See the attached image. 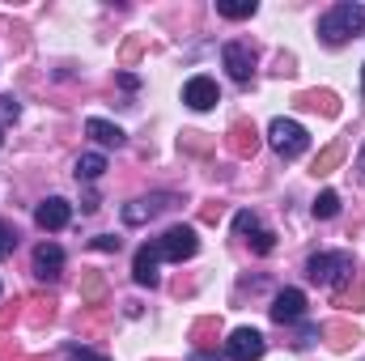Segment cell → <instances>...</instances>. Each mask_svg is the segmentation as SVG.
Returning <instances> with one entry per match:
<instances>
[{
  "instance_id": "obj_1",
  "label": "cell",
  "mask_w": 365,
  "mask_h": 361,
  "mask_svg": "<svg viewBox=\"0 0 365 361\" xmlns=\"http://www.w3.org/2000/svg\"><path fill=\"white\" fill-rule=\"evenodd\" d=\"M361 34H365V4H357V0H340L319 17V39L327 47H344L349 39H361Z\"/></svg>"
},
{
  "instance_id": "obj_2",
  "label": "cell",
  "mask_w": 365,
  "mask_h": 361,
  "mask_svg": "<svg viewBox=\"0 0 365 361\" xmlns=\"http://www.w3.org/2000/svg\"><path fill=\"white\" fill-rule=\"evenodd\" d=\"M353 272H357V260H353L349 251H319V255H310V264H306V276H310L314 285H344Z\"/></svg>"
},
{
  "instance_id": "obj_3",
  "label": "cell",
  "mask_w": 365,
  "mask_h": 361,
  "mask_svg": "<svg viewBox=\"0 0 365 361\" xmlns=\"http://www.w3.org/2000/svg\"><path fill=\"white\" fill-rule=\"evenodd\" d=\"M268 141H272V149L284 162H293V158H302L310 149V132L297 119H284V115H276L272 123H268Z\"/></svg>"
},
{
  "instance_id": "obj_4",
  "label": "cell",
  "mask_w": 365,
  "mask_h": 361,
  "mask_svg": "<svg viewBox=\"0 0 365 361\" xmlns=\"http://www.w3.org/2000/svg\"><path fill=\"white\" fill-rule=\"evenodd\" d=\"M195 251H200V238H195V230H191V225H170V230L158 238V255H162V260L182 264V260H191Z\"/></svg>"
},
{
  "instance_id": "obj_5",
  "label": "cell",
  "mask_w": 365,
  "mask_h": 361,
  "mask_svg": "<svg viewBox=\"0 0 365 361\" xmlns=\"http://www.w3.org/2000/svg\"><path fill=\"white\" fill-rule=\"evenodd\" d=\"M221 60H225V68H230V77H234L238 86H247V81L255 77V51H251L247 43H225V47H221Z\"/></svg>"
},
{
  "instance_id": "obj_6",
  "label": "cell",
  "mask_w": 365,
  "mask_h": 361,
  "mask_svg": "<svg viewBox=\"0 0 365 361\" xmlns=\"http://www.w3.org/2000/svg\"><path fill=\"white\" fill-rule=\"evenodd\" d=\"M225 353L234 361H259L264 357V336H259L255 327H238V332H230Z\"/></svg>"
},
{
  "instance_id": "obj_7",
  "label": "cell",
  "mask_w": 365,
  "mask_h": 361,
  "mask_svg": "<svg viewBox=\"0 0 365 361\" xmlns=\"http://www.w3.org/2000/svg\"><path fill=\"white\" fill-rule=\"evenodd\" d=\"M182 102L191 106V111H212L217 102H221V90H217V81L212 77H191L187 86H182Z\"/></svg>"
},
{
  "instance_id": "obj_8",
  "label": "cell",
  "mask_w": 365,
  "mask_h": 361,
  "mask_svg": "<svg viewBox=\"0 0 365 361\" xmlns=\"http://www.w3.org/2000/svg\"><path fill=\"white\" fill-rule=\"evenodd\" d=\"M170 204H175V195H170V191H158V195L132 200V204H123V221H128V225H140V221L158 217V213H162V208H170Z\"/></svg>"
},
{
  "instance_id": "obj_9",
  "label": "cell",
  "mask_w": 365,
  "mask_h": 361,
  "mask_svg": "<svg viewBox=\"0 0 365 361\" xmlns=\"http://www.w3.org/2000/svg\"><path fill=\"white\" fill-rule=\"evenodd\" d=\"M34 221H38V230H64L73 221V204L60 200V195H51V200H43L34 208Z\"/></svg>"
},
{
  "instance_id": "obj_10",
  "label": "cell",
  "mask_w": 365,
  "mask_h": 361,
  "mask_svg": "<svg viewBox=\"0 0 365 361\" xmlns=\"http://www.w3.org/2000/svg\"><path fill=\"white\" fill-rule=\"evenodd\" d=\"M306 315V293L302 289H280L272 302V319L276 323H297Z\"/></svg>"
},
{
  "instance_id": "obj_11",
  "label": "cell",
  "mask_w": 365,
  "mask_h": 361,
  "mask_svg": "<svg viewBox=\"0 0 365 361\" xmlns=\"http://www.w3.org/2000/svg\"><path fill=\"white\" fill-rule=\"evenodd\" d=\"M64 272V251L56 243H38L34 247V276L38 280H56Z\"/></svg>"
},
{
  "instance_id": "obj_12",
  "label": "cell",
  "mask_w": 365,
  "mask_h": 361,
  "mask_svg": "<svg viewBox=\"0 0 365 361\" xmlns=\"http://www.w3.org/2000/svg\"><path fill=\"white\" fill-rule=\"evenodd\" d=\"M158 264H162V255H158V243L153 247H140L136 251V260H132V276H136V285H158Z\"/></svg>"
},
{
  "instance_id": "obj_13",
  "label": "cell",
  "mask_w": 365,
  "mask_h": 361,
  "mask_svg": "<svg viewBox=\"0 0 365 361\" xmlns=\"http://www.w3.org/2000/svg\"><path fill=\"white\" fill-rule=\"evenodd\" d=\"M86 132H90L98 145H106V149H110V145H115V149L123 145V128H119V123H106V119H98V115L86 119Z\"/></svg>"
},
{
  "instance_id": "obj_14",
  "label": "cell",
  "mask_w": 365,
  "mask_h": 361,
  "mask_svg": "<svg viewBox=\"0 0 365 361\" xmlns=\"http://www.w3.org/2000/svg\"><path fill=\"white\" fill-rule=\"evenodd\" d=\"M255 0H217V13L230 17V21H242V17H255Z\"/></svg>"
},
{
  "instance_id": "obj_15",
  "label": "cell",
  "mask_w": 365,
  "mask_h": 361,
  "mask_svg": "<svg viewBox=\"0 0 365 361\" xmlns=\"http://www.w3.org/2000/svg\"><path fill=\"white\" fill-rule=\"evenodd\" d=\"M102 171H106L102 153H81L77 158V179H102Z\"/></svg>"
},
{
  "instance_id": "obj_16",
  "label": "cell",
  "mask_w": 365,
  "mask_h": 361,
  "mask_svg": "<svg viewBox=\"0 0 365 361\" xmlns=\"http://www.w3.org/2000/svg\"><path fill=\"white\" fill-rule=\"evenodd\" d=\"M336 213H340V195H336V191H323V195L314 200V217H319V221H331Z\"/></svg>"
},
{
  "instance_id": "obj_17",
  "label": "cell",
  "mask_w": 365,
  "mask_h": 361,
  "mask_svg": "<svg viewBox=\"0 0 365 361\" xmlns=\"http://www.w3.org/2000/svg\"><path fill=\"white\" fill-rule=\"evenodd\" d=\"M13 251H17V230H13L9 221H0V260L13 255Z\"/></svg>"
},
{
  "instance_id": "obj_18",
  "label": "cell",
  "mask_w": 365,
  "mask_h": 361,
  "mask_svg": "<svg viewBox=\"0 0 365 361\" xmlns=\"http://www.w3.org/2000/svg\"><path fill=\"white\" fill-rule=\"evenodd\" d=\"M272 238H276L272 230H255V234H251V247H255L259 255H268V251H272V247H276Z\"/></svg>"
},
{
  "instance_id": "obj_19",
  "label": "cell",
  "mask_w": 365,
  "mask_h": 361,
  "mask_svg": "<svg viewBox=\"0 0 365 361\" xmlns=\"http://www.w3.org/2000/svg\"><path fill=\"white\" fill-rule=\"evenodd\" d=\"M234 230H238V234H255V230H259V217H255V213H238V217H234Z\"/></svg>"
},
{
  "instance_id": "obj_20",
  "label": "cell",
  "mask_w": 365,
  "mask_h": 361,
  "mask_svg": "<svg viewBox=\"0 0 365 361\" xmlns=\"http://www.w3.org/2000/svg\"><path fill=\"white\" fill-rule=\"evenodd\" d=\"M21 115V106H17V98H0V123H13Z\"/></svg>"
},
{
  "instance_id": "obj_21",
  "label": "cell",
  "mask_w": 365,
  "mask_h": 361,
  "mask_svg": "<svg viewBox=\"0 0 365 361\" xmlns=\"http://www.w3.org/2000/svg\"><path fill=\"white\" fill-rule=\"evenodd\" d=\"M93 247H98V251H119V238H110V234H98V238H93Z\"/></svg>"
},
{
  "instance_id": "obj_22",
  "label": "cell",
  "mask_w": 365,
  "mask_h": 361,
  "mask_svg": "<svg viewBox=\"0 0 365 361\" xmlns=\"http://www.w3.org/2000/svg\"><path fill=\"white\" fill-rule=\"evenodd\" d=\"M73 361H106V357H98V353H86V349H73Z\"/></svg>"
},
{
  "instance_id": "obj_23",
  "label": "cell",
  "mask_w": 365,
  "mask_h": 361,
  "mask_svg": "<svg viewBox=\"0 0 365 361\" xmlns=\"http://www.w3.org/2000/svg\"><path fill=\"white\" fill-rule=\"evenodd\" d=\"M357 175L365 179V149H361V158H357Z\"/></svg>"
},
{
  "instance_id": "obj_24",
  "label": "cell",
  "mask_w": 365,
  "mask_h": 361,
  "mask_svg": "<svg viewBox=\"0 0 365 361\" xmlns=\"http://www.w3.org/2000/svg\"><path fill=\"white\" fill-rule=\"evenodd\" d=\"M361 98H365V64H361Z\"/></svg>"
},
{
  "instance_id": "obj_25",
  "label": "cell",
  "mask_w": 365,
  "mask_h": 361,
  "mask_svg": "<svg viewBox=\"0 0 365 361\" xmlns=\"http://www.w3.org/2000/svg\"><path fill=\"white\" fill-rule=\"evenodd\" d=\"M191 361H212V357H204V353H195V357H191Z\"/></svg>"
}]
</instances>
